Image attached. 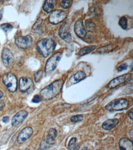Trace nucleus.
Wrapping results in <instances>:
<instances>
[{"label":"nucleus","instance_id":"obj_33","mask_svg":"<svg viewBox=\"0 0 133 150\" xmlns=\"http://www.w3.org/2000/svg\"><path fill=\"white\" fill-rule=\"evenodd\" d=\"M9 120H10V118H9L8 117H7V116L4 117L3 118V121L4 123H6L8 122Z\"/></svg>","mask_w":133,"mask_h":150},{"label":"nucleus","instance_id":"obj_39","mask_svg":"<svg viewBox=\"0 0 133 150\" xmlns=\"http://www.w3.org/2000/svg\"><path fill=\"white\" fill-rule=\"evenodd\" d=\"M131 69H132V63H131Z\"/></svg>","mask_w":133,"mask_h":150},{"label":"nucleus","instance_id":"obj_27","mask_svg":"<svg viewBox=\"0 0 133 150\" xmlns=\"http://www.w3.org/2000/svg\"><path fill=\"white\" fill-rule=\"evenodd\" d=\"M43 75V71L42 70L38 71L34 74V80L36 82H39L40 81L42 78Z\"/></svg>","mask_w":133,"mask_h":150},{"label":"nucleus","instance_id":"obj_16","mask_svg":"<svg viewBox=\"0 0 133 150\" xmlns=\"http://www.w3.org/2000/svg\"><path fill=\"white\" fill-rule=\"evenodd\" d=\"M86 77V75L84 72L82 71H78L70 77L69 81L71 84H75L84 79Z\"/></svg>","mask_w":133,"mask_h":150},{"label":"nucleus","instance_id":"obj_14","mask_svg":"<svg viewBox=\"0 0 133 150\" xmlns=\"http://www.w3.org/2000/svg\"><path fill=\"white\" fill-rule=\"evenodd\" d=\"M74 31L77 36L80 38H84L86 36V32L81 20H78L76 22L74 25Z\"/></svg>","mask_w":133,"mask_h":150},{"label":"nucleus","instance_id":"obj_11","mask_svg":"<svg viewBox=\"0 0 133 150\" xmlns=\"http://www.w3.org/2000/svg\"><path fill=\"white\" fill-rule=\"evenodd\" d=\"M2 57L4 65L7 67L12 64L14 59L12 52L8 48H5L3 50Z\"/></svg>","mask_w":133,"mask_h":150},{"label":"nucleus","instance_id":"obj_24","mask_svg":"<svg viewBox=\"0 0 133 150\" xmlns=\"http://www.w3.org/2000/svg\"><path fill=\"white\" fill-rule=\"evenodd\" d=\"M1 27L2 29L6 33L11 31L13 28V26L8 23H5L2 24Z\"/></svg>","mask_w":133,"mask_h":150},{"label":"nucleus","instance_id":"obj_1","mask_svg":"<svg viewBox=\"0 0 133 150\" xmlns=\"http://www.w3.org/2000/svg\"><path fill=\"white\" fill-rule=\"evenodd\" d=\"M64 81L63 79L55 81L41 91L42 98L44 100H48L56 97L61 92Z\"/></svg>","mask_w":133,"mask_h":150},{"label":"nucleus","instance_id":"obj_9","mask_svg":"<svg viewBox=\"0 0 133 150\" xmlns=\"http://www.w3.org/2000/svg\"><path fill=\"white\" fill-rule=\"evenodd\" d=\"M131 74L129 73H127L114 78L108 83V88L110 89L116 88L118 86L128 81L131 78Z\"/></svg>","mask_w":133,"mask_h":150},{"label":"nucleus","instance_id":"obj_28","mask_svg":"<svg viewBox=\"0 0 133 150\" xmlns=\"http://www.w3.org/2000/svg\"><path fill=\"white\" fill-rule=\"evenodd\" d=\"M57 134L58 133H57L56 130L55 129L52 128L50 129L49 131L47 136L55 139L56 137H57Z\"/></svg>","mask_w":133,"mask_h":150},{"label":"nucleus","instance_id":"obj_5","mask_svg":"<svg viewBox=\"0 0 133 150\" xmlns=\"http://www.w3.org/2000/svg\"><path fill=\"white\" fill-rule=\"evenodd\" d=\"M3 83L9 91L14 92L17 88V80L14 75L8 73L4 75L3 78Z\"/></svg>","mask_w":133,"mask_h":150},{"label":"nucleus","instance_id":"obj_31","mask_svg":"<svg viewBox=\"0 0 133 150\" xmlns=\"http://www.w3.org/2000/svg\"><path fill=\"white\" fill-rule=\"evenodd\" d=\"M41 100V98L40 96L38 95H36L32 98V102L34 103H38L40 102Z\"/></svg>","mask_w":133,"mask_h":150},{"label":"nucleus","instance_id":"obj_13","mask_svg":"<svg viewBox=\"0 0 133 150\" xmlns=\"http://www.w3.org/2000/svg\"><path fill=\"white\" fill-rule=\"evenodd\" d=\"M69 27L66 22L64 23L61 27L59 35L62 39L66 42H69L72 39V35L69 31Z\"/></svg>","mask_w":133,"mask_h":150},{"label":"nucleus","instance_id":"obj_18","mask_svg":"<svg viewBox=\"0 0 133 150\" xmlns=\"http://www.w3.org/2000/svg\"><path fill=\"white\" fill-rule=\"evenodd\" d=\"M55 1L52 0L46 1L43 6V9L46 13H50L53 11Z\"/></svg>","mask_w":133,"mask_h":150},{"label":"nucleus","instance_id":"obj_22","mask_svg":"<svg viewBox=\"0 0 133 150\" xmlns=\"http://www.w3.org/2000/svg\"><path fill=\"white\" fill-rule=\"evenodd\" d=\"M119 24L122 29H126L128 26V21L125 16H122L119 21Z\"/></svg>","mask_w":133,"mask_h":150},{"label":"nucleus","instance_id":"obj_23","mask_svg":"<svg viewBox=\"0 0 133 150\" xmlns=\"http://www.w3.org/2000/svg\"><path fill=\"white\" fill-rule=\"evenodd\" d=\"M83 115H77L73 116L70 118L71 121L73 123H77L81 121L83 119Z\"/></svg>","mask_w":133,"mask_h":150},{"label":"nucleus","instance_id":"obj_36","mask_svg":"<svg viewBox=\"0 0 133 150\" xmlns=\"http://www.w3.org/2000/svg\"><path fill=\"white\" fill-rule=\"evenodd\" d=\"M3 93L1 90H0V99L3 97Z\"/></svg>","mask_w":133,"mask_h":150},{"label":"nucleus","instance_id":"obj_8","mask_svg":"<svg viewBox=\"0 0 133 150\" xmlns=\"http://www.w3.org/2000/svg\"><path fill=\"white\" fill-rule=\"evenodd\" d=\"M16 45L21 49H27L31 46L32 44V38L31 36H20L17 37L15 40Z\"/></svg>","mask_w":133,"mask_h":150},{"label":"nucleus","instance_id":"obj_19","mask_svg":"<svg viewBox=\"0 0 133 150\" xmlns=\"http://www.w3.org/2000/svg\"><path fill=\"white\" fill-rule=\"evenodd\" d=\"M96 47L94 45H91L89 46L84 47L80 49L79 52V54L82 56L90 53L96 49Z\"/></svg>","mask_w":133,"mask_h":150},{"label":"nucleus","instance_id":"obj_38","mask_svg":"<svg viewBox=\"0 0 133 150\" xmlns=\"http://www.w3.org/2000/svg\"><path fill=\"white\" fill-rule=\"evenodd\" d=\"M2 16V12L1 11V12H0V20H1V17Z\"/></svg>","mask_w":133,"mask_h":150},{"label":"nucleus","instance_id":"obj_20","mask_svg":"<svg viewBox=\"0 0 133 150\" xmlns=\"http://www.w3.org/2000/svg\"><path fill=\"white\" fill-rule=\"evenodd\" d=\"M77 139L76 138H72L68 144V150H78L79 146L77 144Z\"/></svg>","mask_w":133,"mask_h":150},{"label":"nucleus","instance_id":"obj_40","mask_svg":"<svg viewBox=\"0 0 133 150\" xmlns=\"http://www.w3.org/2000/svg\"><path fill=\"white\" fill-rule=\"evenodd\" d=\"M24 150H30L29 149H24Z\"/></svg>","mask_w":133,"mask_h":150},{"label":"nucleus","instance_id":"obj_21","mask_svg":"<svg viewBox=\"0 0 133 150\" xmlns=\"http://www.w3.org/2000/svg\"><path fill=\"white\" fill-rule=\"evenodd\" d=\"M114 48V45H107V46L102 47L99 48L98 49L97 51L99 53H106L113 50Z\"/></svg>","mask_w":133,"mask_h":150},{"label":"nucleus","instance_id":"obj_35","mask_svg":"<svg viewBox=\"0 0 133 150\" xmlns=\"http://www.w3.org/2000/svg\"><path fill=\"white\" fill-rule=\"evenodd\" d=\"M129 135H130V137L131 138H133V129H132L131 130L129 131Z\"/></svg>","mask_w":133,"mask_h":150},{"label":"nucleus","instance_id":"obj_29","mask_svg":"<svg viewBox=\"0 0 133 150\" xmlns=\"http://www.w3.org/2000/svg\"><path fill=\"white\" fill-rule=\"evenodd\" d=\"M49 147H50L49 145L46 144V142H45V139H44V140L42 141L41 143L40 147L39 149H41L45 150L46 149L49 148Z\"/></svg>","mask_w":133,"mask_h":150},{"label":"nucleus","instance_id":"obj_32","mask_svg":"<svg viewBox=\"0 0 133 150\" xmlns=\"http://www.w3.org/2000/svg\"><path fill=\"white\" fill-rule=\"evenodd\" d=\"M133 108L131 109L128 114V117H129V118H130V119L131 120H133Z\"/></svg>","mask_w":133,"mask_h":150},{"label":"nucleus","instance_id":"obj_25","mask_svg":"<svg viewBox=\"0 0 133 150\" xmlns=\"http://www.w3.org/2000/svg\"><path fill=\"white\" fill-rule=\"evenodd\" d=\"M73 1H62L61 2V7L64 9H68L71 6Z\"/></svg>","mask_w":133,"mask_h":150},{"label":"nucleus","instance_id":"obj_3","mask_svg":"<svg viewBox=\"0 0 133 150\" xmlns=\"http://www.w3.org/2000/svg\"><path fill=\"white\" fill-rule=\"evenodd\" d=\"M129 101L125 98L114 100L106 105V110L110 111H121L127 109L129 107Z\"/></svg>","mask_w":133,"mask_h":150},{"label":"nucleus","instance_id":"obj_41","mask_svg":"<svg viewBox=\"0 0 133 150\" xmlns=\"http://www.w3.org/2000/svg\"><path fill=\"white\" fill-rule=\"evenodd\" d=\"M38 150H44L41 149H38Z\"/></svg>","mask_w":133,"mask_h":150},{"label":"nucleus","instance_id":"obj_37","mask_svg":"<svg viewBox=\"0 0 133 150\" xmlns=\"http://www.w3.org/2000/svg\"><path fill=\"white\" fill-rule=\"evenodd\" d=\"M81 150H88V149H87V147H84Z\"/></svg>","mask_w":133,"mask_h":150},{"label":"nucleus","instance_id":"obj_30","mask_svg":"<svg viewBox=\"0 0 133 150\" xmlns=\"http://www.w3.org/2000/svg\"><path fill=\"white\" fill-rule=\"evenodd\" d=\"M128 68V65L126 63H123L118 67L117 70L119 72L126 70Z\"/></svg>","mask_w":133,"mask_h":150},{"label":"nucleus","instance_id":"obj_15","mask_svg":"<svg viewBox=\"0 0 133 150\" xmlns=\"http://www.w3.org/2000/svg\"><path fill=\"white\" fill-rule=\"evenodd\" d=\"M119 145L120 150H133L132 142L125 137L120 139Z\"/></svg>","mask_w":133,"mask_h":150},{"label":"nucleus","instance_id":"obj_10","mask_svg":"<svg viewBox=\"0 0 133 150\" xmlns=\"http://www.w3.org/2000/svg\"><path fill=\"white\" fill-rule=\"evenodd\" d=\"M32 133L33 130L32 128L30 127L24 128L18 135L17 137V142L19 144H23L30 138Z\"/></svg>","mask_w":133,"mask_h":150},{"label":"nucleus","instance_id":"obj_4","mask_svg":"<svg viewBox=\"0 0 133 150\" xmlns=\"http://www.w3.org/2000/svg\"><path fill=\"white\" fill-rule=\"evenodd\" d=\"M62 55L61 52H56L49 59L45 67V72L46 74L51 73L55 70Z\"/></svg>","mask_w":133,"mask_h":150},{"label":"nucleus","instance_id":"obj_34","mask_svg":"<svg viewBox=\"0 0 133 150\" xmlns=\"http://www.w3.org/2000/svg\"><path fill=\"white\" fill-rule=\"evenodd\" d=\"M4 107V103L3 101H0V111L2 110Z\"/></svg>","mask_w":133,"mask_h":150},{"label":"nucleus","instance_id":"obj_2","mask_svg":"<svg viewBox=\"0 0 133 150\" xmlns=\"http://www.w3.org/2000/svg\"><path fill=\"white\" fill-rule=\"evenodd\" d=\"M37 47L38 52L44 57L49 56L54 51L55 42L51 38H45L37 42Z\"/></svg>","mask_w":133,"mask_h":150},{"label":"nucleus","instance_id":"obj_26","mask_svg":"<svg viewBox=\"0 0 133 150\" xmlns=\"http://www.w3.org/2000/svg\"><path fill=\"white\" fill-rule=\"evenodd\" d=\"M86 29L89 31L93 32L94 30L96 28L95 25L93 22H86Z\"/></svg>","mask_w":133,"mask_h":150},{"label":"nucleus","instance_id":"obj_7","mask_svg":"<svg viewBox=\"0 0 133 150\" xmlns=\"http://www.w3.org/2000/svg\"><path fill=\"white\" fill-rule=\"evenodd\" d=\"M34 88V83L31 78L22 77L20 80L19 88L23 93H29L32 91Z\"/></svg>","mask_w":133,"mask_h":150},{"label":"nucleus","instance_id":"obj_12","mask_svg":"<svg viewBox=\"0 0 133 150\" xmlns=\"http://www.w3.org/2000/svg\"><path fill=\"white\" fill-rule=\"evenodd\" d=\"M28 115V113L25 110L19 111L13 117L11 120V124L13 126L19 125L26 119Z\"/></svg>","mask_w":133,"mask_h":150},{"label":"nucleus","instance_id":"obj_17","mask_svg":"<svg viewBox=\"0 0 133 150\" xmlns=\"http://www.w3.org/2000/svg\"><path fill=\"white\" fill-rule=\"evenodd\" d=\"M119 122V120L117 118L107 120L103 124L102 128L106 130L111 129L118 125Z\"/></svg>","mask_w":133,"mask_h":150},{"label":"nucleus","instance_id":"obj_6","mask_svg":"<svg viewBox=\"0 0 133 150\" xmlns=\"http://www.w3.org/2000/svg\"><path fill=\"white\" fill-rule=\"evenodd\" d=\"M67 15L65 11L57 9L53 11L49 16V20L50 23L53 24H57L65 21Z\"/></svg>","mask_w":133,"mask_h":150}]
</instances>
